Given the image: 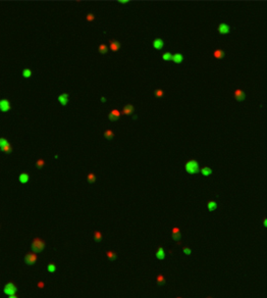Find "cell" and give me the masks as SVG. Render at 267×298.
Segmentation results:
<instances>
[{
  "label": "cell",
  "mask_w": 267,
  "mask_h": 298,
  "mask_svg": "<svg viewBox=\"0 0 267 298\" xmlns=\"http://www.w3.org/2000/svg\"><path fill=\"white\" fill-rule=\"evenodd\" d=\"M184 168H186V172L189 173L191 175H194V174H197L199 173L200 171V168H199V163L197 161L192 159V161H189L184 164Z\"/></svg>",
  "instance_id": "1"
},
{
  "label": "cell",
  "mask_w": 267,
  "mask_h": 298,
  "mask_svg": "<svg viewBox=\"0 0 267 298\" xmlns=\"http://www.w3.org/2000/svg\"><path fill=\"white\" fill-rule=\"evenodd\" d=\"M45 247V243L42 239H39V238H36L34 239L32 243V250L34 251V253H37V252H41L42 250Z\"/></svg>",
  "instance_id": "2"
},
{
  "label": "cell",
  "mask_w": 267,
  "mask_h": 298,
  "mask_svg": "<svg viewBox=\"0 0 267 298\" xmlns=\"http://www.w3.org/2000/svg\"><path fill=\"white\" fill-rule=\"evenodd\" d=\"M15 292H17V287L13 285L12 283L6 284L5 287H4V293H5V294H7V295H9V296L13 295Z\"/></svg>",
  "instance_id": "3"
},
{
  "label": "cell",
  "mask_w": 267,
  "mask_h": 298,
  "mask_svg": "<svg viewBox=\"0 0 267 298\" xmlns=\"http://www.w3.org/2000/svg\"><path fill=\"white\" fill-rule=\"evenodd\" d=\"M24 261L29 266H32V264H34L37 261V255L35 253H28L26 255V257H24Z\"/></svg>",
  "instance_id": "4"
},
{
  "label": "cell",
  "mask_w": 267,
  "mask_h": 298,
  "mask_svg": "<svg viewBox=\"0 0 267 298\" xmlns=\"http://www.w3.org/2000/svg\"><path fill=\"white\" fill-rule=\"evenodd\" d=\"M163 46H164V42H163V40L160 39V38H157V39H155L154 41H153V47H154L155 49L160 50L163 48Z\"/></svg>",
  "instance_id": "5"
},
{
  "label": "cell",
  "mask_w": 267,
  "mask_h": 298,
  "mask_svg": "<svg viewBox=\"0 0 267 298\" xmlns=\"http://www.w3.org/2000/svg\"><path fill=\"white\" fill-rule=\"evenodd\" d=\"M235 98L237 99L238 101H243V100H245V98H246V94H245V92H243L242 90L238 89V90L235 91Z\"/></svg>",
  "instance_id": "6"
},
{
  "label": "cell",
  "mask_w": 267,
  "mask_h": 298,
  "mask_svg": "<svg viewBox=\"0 0 267 298\" xmlns=\"http://www.w3.org/2000/svg\"><path fill=\"white\" fill-rule=\"evenodd\" d=\"M218 32L222 35L228 34V33H230V26L226 24H220L218 27Z\"/></svg>",
  "instance_id": "7"
},
{
  "label": "cell",
  "mask_w": 267,
  "mask_h": 298,
  "mask_svg": "<svg viewBox=\"0 0 267 298\" xmlns=\"http://www.w3.org/2000/svg\"><path fill=\"white\" fill-rule=\"evenodd\" d=\"M9 108L10 105L8 100H1L0 101V109H1V112H8Z\"/></svg>",
  "instance_id": "8"
},
{
  "label": "cell",
  "mask_w": 267,
  "mask_h": 298,
  "mask_svg": "<svg viewBox=\"0 0 267 298\" xmlns=\"http://www.w3.org/2000/svg\"><path fill=\"white\" fill-rule=\"evenodd\" d=\"M119 117H121V112L116 109H113L112 112L109 113V115H108L110 121H117V119H119Z\"/></svg>",
  "instance_id": "9"
},
{
  "label": "cell",
  "mask_w": 267,
  "mask_h": 298,
  "mask_svg": "<svg viewBox=\"0 0 267 298\" xmlns=\"http://www.w3.org/2000/svg\"><path fill=\"white\" fill-rule=\"evenodd\" d=\"M171 234H172L173 240H175V241H179V240L181 239V231H179V229L177 228V227H174V228L172 229Z\"/></svg>",
  "instance_id": "10"
},
{
  "label": "cell",
  "mask_w": 267,
  "mask_h": 298,
  "mask_svg": "<svg viewBox=\"0 0 267 298\" xmlns=\"http://www.w3.org/2000/svg\"><path fill=\"white\" fill-rule=\"evenodd\" d=\"M182 59H184V56L181 53H175L172 56V61H174L175 63H181V62H182Z\"/></svg>",
  "instance_id": "11"
},
{
  "label": "cell",
  "mask_w": 267,
  "mask_h": 298,
  "mask_svg": "<svg viewBox=\"0 0 267 298\" xmlns=\"http://www.w3.org/2000/svg\"><path fill=\"white\" fill-rule=\"evenodd\" d=\"M156 257H157L158 259H160V261H162V259L165 258V253H164V250H163V248H162V247L158 248V250H157V252H156Z\"/></svg>",
  "instance_id": "12"
},
{
  "label": "cell",
  "mask_w": 267,
  "mask_h": 298,
  "mask_svg": "<svg viewBox=\"0 0 267 298\" xmlns=\"http://www.w3.org/2000/svg\"><path fill=\"white\" fill-rule=\"evenodd\" d=\"M58 100H59V102H60V104H62V105H66V103L68 102V95L61 94L60 96L58 97Z\"/></svg>",
  "instance_id": "13"
},
{
  "label": "cell",
  "mask_w": 267,
  "mask_h": 298,
  "mask_svg": "<svg viewBox=\"0 0 267 298\" xmlns=\"http://www.w3.org/2000/svg\"><path fill=\"white\" fill-rule=\"evenodd\" d=\"M121 48V44L117 41H110V49L112 51H117Z\"/></svg>",
  "instance_id": "14"
},
{
  "label": "cell",
  "mask_w": 267,
  "mask_h": 298,
  "mask_svg": "<svg viewBox=\"0 0 267 298\" xmlns=\"http://www.w3.org/2000/svg\"><path fill=\"white\" fill-rule=\"evenodd\" d=\"M133 112H134L133 105H131V104H128V105L124 106L123 110H122V113H123V114H131V113H132Z\"/></svg>",
  "instance_id": "15"
},
{
  "label": "cell",
  "mask_w": 267,
  "mask_h": 298,
  "mask_svg": "<svg viewBox=\"0 0 267 298\" xmlns=\"http://www.w3.org/2000/svg\"><path fill=\"white\" fill-rule=\"evenodd\" d=\"M213 55H214V57L216 59H221L224 56V52L221 49H216L213 52Z\"/></svg>",
  "instance_id": "16"
},
{
  "label": "cell",
  "mask_w": 267,
  "mask_h": 298,
  "mask_svg": "<svg viewBox=\"0 0 267 298\" xmlns=\"http://www.w3.org/2000/svg\"><path fill=\"white\" fill-rule=\"evenodd\" d=\"M19 182H21V183L26 184L27 182L29 181V175L26 174V173H24V174H21V175H19Z\"/></svg>",
  "instance_id": "17"
},
{
  "label": "cell",
  "mask_w": 267,
  "mask_h": 298,
  "mask_svg": "<svg viewBox=\"0 0 267 298\" xmlns=\"http://www.w3.org/2000/svg\"><path fill=\"white\" fill-rule=\"evenodd\" d=\"M201 173H202V175H203V176H205V177H208V176H210L211 174H212V170H211L210 168H208V166H205V168H203L201 170Z\"/></svg>",
  "instance_id": "18"
},
{
  "label": "cell",
  "mask_w": 267,
  "mask_h": 298,
  "mask_svg": "<svg viewBox=\"0 0 267 298\" xmlns=\"http://www.w3.org/2000/svg\"><path fill=\"white\" fill-rule=\"evenodd\" d=\"M217 208V203L215 201H209L208 202V209L209 211H214Z\"/></svg>",
  "instance_id": "19"
},
{
  "label": "cell",
  "mask_w": 267,
  "mask_h": 298,
  "mask_svg": "<svg viewBox=\"0 0 267 298\" xmlns=\"http://www.w3.org/2000/svg\"><path fill=\"white\" fill-rule=\"evenodd\" d=\"M113 136H114V134H113V132L111 130H106L105 132H104V137H105L106 139H112Z\"/></svg>",
  "instance_id": "20"
},
{
  "label": "cell",
  "mask_w": 267,
  "mask_h": 298,
  "mask_svg": "<svg viewBox=\"0 0 267 298\" xmlns=\"http://www.w3.org/2000/svg\"><path fill=\"white\" fill-rule=\"evenodd\" d=\"M172 56H173V55L171 54V53L166 52V53H164V54L162 55V58H163L164 60H166V61H170V60H172Z\"/></svg>",
  "instance_id": "21"
},
{
  "label": "cell",
  "mask_w": 267,
  "mask_h": 298,
  "mask_svg": "<svg viewBox=\"0 0 267 298\" xmlns=\"http://www.w3.org/2000/svg\"><path fill=\"white\" fill-rule=\"evenodd\" d=\"M156 280H157L158 285H163V284L165 283V279H164V277L162 275H158Z\"/></svg>",
  "instance_id": "22"
},
{
  "label": "cell",
  "mask_w": 267,
  "mask_h": 298,
  "mask_svg": "<svg viewBox=\"0 0 267 298\" xmlns=\"http://www.w3.org/2000/svg\"><path fill=\"white\" fill-rule=\"evenodd\" d=\"M107 51H108L107 46L104 45V44L100 45V47H99V52L101 53V54H105V53H107Z\"/></svg>",
  "instance_id": "23"
},
{
  "label": "cell",
  "mask_w": 267,
  "mask_h": 298,
  "mask_svg": "<svg viewBox=\"0 0 267 298\" xmlns=\"http://www.w3.org/2000/svg\"><path fill=\"white\" fill-rule=\"evenodd\" d=\"M106 255H107L108 258H109L110 261H114V259L116 258V254H115L114 252H112V251H108V252L106 253Z\"/></svg>",
  "instance_id": "24"
},
{
  "label": "cell",
  "mask_w": 267,
  "mask_h": 298,
  "mask_svg": "<svg viewBox=\"0 0 267 298\" xmlns=\"http://www.w3.org/2000/svg\"><path fill=\"white\" fill-rule=\"evenodd\" d=\"M1 149H2V151H3V152L9 153L10 151H11V146H10V144H9V143H7L5 146H4V147H2Z\"/></svg>",
  "instance_id": "25"
},
{
  "label": "cell",
  "mask_w": 267,
  "mask_h": 298,
  "mask_svg": "<svg viewBox=\"0 0 267 298\" xmlns=\"http://www.w3.org/2000/svg\"><path fill=\"white\" fill-rule=\"evenodd\" d=\"M96 181V177H95L94 174H89L88 175V182L89 183H94Z\"/></svg>",
  "instance_id": "26"
},
{
  "label": "cell",
  "mask_w": 267,
  "mask_h": 298,
  "mask_svg": "<svg viewBox=\"0 0 267 298\" xmlns=\"http://www.w3.org/2000/svg\"><path fill=\"white\" fill-rule=\"evenodd\" d=\"M94 238H95V241L100 242V241H101V239H102V235H101V233H100V232H95Z\"/></svg>",
  "instance_id": "27"
},
{
  "label": "cell",
  "mask_w": 267,
  "mask_h": 298,
  "mask_svg": "<svg viewBox=\"0 0 267 298\" xmlns=\"http://www.w3.org/2000/svg\"><path fill=\"white\" fill-rule=\"evenodd\" d=\"M31 75H32V72H31L29 68H26V70H24V72H23L24 78H30Z\"/></svg>",
  "instance_id": "28"
},
{
  "label": "cell",
  "mask_w": 267,
  "mask_h": 298,
  "mask_svg": "<svg viewBox=\"0 0 267 298\" xmlns=\"http://www.w3.org/2000/svg\"><path fill=\"white\" fill-rule=\"evenodd\" d=\"M44 164H45V161H44L43 159H39V161L36 162V166L38 168H42L44 166Z\"/></svg>",
  "instance_id": "29"
},
{
  "label": "cell",
  "mask_w": 267,
  "mask_h": 298,
  "mask_svg": "<svg viewBox=\"0 0 267 298\" xmlns=\"http://www.w3.org/2000/svg\"><path fill=\"white\" fill-rule=\"evenodd\" d=\"M55 270H56V268H55V266L53 263H50V264H48V268H47V271L49 273H54L55 272Z\"/></svg>",
  "instance_id": "30"
},
{
  "label": "cell",
  "mask_w": 267,
  "mask_h": 298,
  "mask_svg": "<svg viewBox=\"0 0 267 298\" xmlns=\"http://www.w3.org/2000/svg\"><path fill=\"white\" fill-rule=\"evenodd\" d=\"M7 143H8L7 140H5V139H3V138H1V139H0V148L4 147V146H5Z\"/></svg>",
  "instance_id": "31"
},
{
  "label": "cell",
  "mask_w": 267,
  "mask_h": 298,
  "mask_svg": "<svg viewBox=\"0 0 267 298\" xmlns=\"http://www.w3.org/2000/svg\"><path fill=\"white\" fill-rule=\"evenodd\" d=\"M164 94V92L162 90H156L155 91V96L156 97H162Z\"/></svg>",
  "instance_id": "32"
},
{
  "label": "cell",
  "mask_w": 267,
  "mask_h": 298,
  "mask_svg": "<svg viewBox=\"0 0 267 298\" xmlns=\"http://www.w3.org/2000/svg\"><path fill=\"white\" fill-rule=\"evenodd\" d=\"M94 19H95V17L92 14V13H90V14H88V15H87V19H88L89 22H92Z\"/></svg>",
  "instance_id": "33"
},
{
  "label": "cell",
  "mask_w": 267,
  "mask_h": 298,
  "mask_svg": "<svg viewBox=\"0 0 267 298\" xmlns=\"http://www.w3.org/2000/svg\"><path fill=\"white\" fill-rule=\"evenodd\" d=\"M184 254H191V249L190 248H184Z\"/></svg>",
  "instance_id": "34"
},
{
  "label": "cell",
  "mask_w": 267,
  "mask_h": 298,
  "mask_svg": "<svg viewBox=\"0 0 267 298\" xmlns=\"http://www.w3.org/2000/svg\"><path fill=\"white\" fill-rule=\"evenodd\" d=\"M38 287H39V288H43V287H44V283H43V282H40V283L38 284Z\"/></svg>",
  "instance_id": "35"
},
{
  "label": "cell",
  "mask_w": 267,
  "mask_h": 298,
  "mask_svg": "<svg viewBox=\"0 0 267 298\" xmlns=\"http://www.w3.org/2000/svg\"><path fill=\"white\" fill-rule=\"evenodd\" d=\"M8 298H17V296H14V295H11V296H9Z\"/></svg>",
  "instance_id": "36"
},
{
  "label": "cell",
  "mask_w": 267,
  "mask_h": 298,
  "mask_svg": "<svg viewBox=\"0 0 267 298\" xmlns=\"http://www.w3.org/2000/svg\"><path fill=\"white\" fill-rule=\"evenodd\" d=\"M177 298H181V297H177Z\"/></svg>",
  "instance_id": "37"
}]
</instances>
